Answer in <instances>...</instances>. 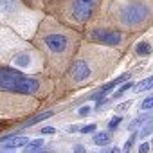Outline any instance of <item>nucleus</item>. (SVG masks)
<instances>
[{"label": "nucleus", "instance_id": "1", "mask_svg": "<svg viewBox=\"0 0 153 153\" xmlns=\"http://www.w3.org/2000/svg\"><path fill=\"white\" fill-rule=\"evenodd\" d=\"M0 88L18 92V94H36L40 83L33 78H25L13 68H2L0 70Z\"/></svg>", "mask_w": 153, "mask_h": 153}, {"label": "nucleus", "instance_id": "2", "mask_svg": "<svg viewBox=\"0 0 153 153\" xmlns=\"http://www.w3.org/2000/svg\"><path fill=\"white\" fill-rule=\"evenodd\" d=\"M148 16V7L140 2H131L121 11V22L126 25H135L144 22Z\"/></svg>", "mask_w": 153, "mask_h": 153}, {"label": "nucleus", "instance_id": "3", "mask_svg": "<svg viewBox=\"0 0 153 153\" xmlns=\"http://www.w3.org/2000/svg\"><path fill=\"white\" fill-rule=\"evenodd\" d=\"M96 0H74L72 4V16L78 22H87L92 15Z\"/></svg>", "mask_w": 153, "mask_h": 153}, {"label": "nucleus", "instance_id": "4", "mask_svg": "<svg viewBox=\"0 0 153 153\" xmlns=\"http://www.w3.org/2000/svg\"><path fill=\"white\" fill-rule=\"evenodd\" d=\"M90 38L105 43V45H119L121 43V34L117 31H105V29H96L90 33Z\"/></svg>", "mask_w": 153, "mask_h": 153}, {"label": "nucleus", "instance_id": "5", "mask_svg": "<svg viewBox=\"0 0 153 153\" xmlns=\"http://www.w3.org/2000/svg\"><path fill=\"white\" fill-rule=\"evenodd\" d=\"M70 74H72V78H74L76 81H85V79L90 78V68H88V65H87L83 59H79V61H76V63L72 65Z\"/></svg>", "mask_w": 153, "mask_h": 153}, {"label": "nucleus", "instance_id": "6", "mask_svg": "<svg viewBox=\"0 0 153 153\" xmlns=\"http://www.w3.org/2000/svg\"><path fill=\"white\" fill-rule=\"evenodd\" d=\"M45 45L54 52H61V51L67 49L68 40L65 36H61V34H51V36H45Z\"/></svg>", "mask_w": 153, "mask_h": 153}, {"label": "nucleus", "instance_id": "7", "mask_svg": "<svg viewBox=\"0 0 153 153\" xmlns=\"http://www.w3.org/2000/svg\"><path fill=\"white\" fill-rule=\"evenodd\" d=\"M0 142H4V144H6L4 148H7V149H15V148H22V146H25L29 140H27V137L9 135V137H0Z\"/></svg>", "mask_w": 153, "mask_h": 153}, {"label": "nucleus", "instance_id": "8", "mask_svg": "<svg viewBox=\"0 0 153 153\" xmlns=\"http://www.w3.org/2000/svg\"><path fill=\"white\" fill-rule=\"evenodd\" d=\"M128 79H130V74H123V76H119L117 79H114V81H110L108 85H105L97 94H94V99H101V97H103V96H106V94L115 87V85H119V83H123V81H128Z\"/></svg>", "mask_w": 153, "mask_h": 153}, {"label": "nucleus", "instance_id": "9", "mask_svg": "<svg viewBox=\"0 0 153 153\" xmlns=\"http://www.w3.org/2000/svg\"><path fill=\"white\" fill-rule=\"evenodd\" d=\"M18 9L16 0H0V13H15Z\"/></svg>", "mask_w": 153, "mask_h": 153}, {"label": "nucleus", "instance_id": "10", "mask_svg": "<svg viewBox=\"0 0 153 153\" xmlns=\"http://www.w3.org/2000/svg\"><path fill=\"white\" fill-rule=\"evenodd\" d=\"M149 88H153V76H151V78L142 79V81H139V83L133 87V92H135V94H140V92H146V90H149Z\"/></svg>", "mask_w": 153, "mask_h": 153}, {"label": "nucleus", "instance_id": "11", "mask_svg": "<svg viewBox=\"0 0 153 153\" xmlns=\"http://www.w3.org/2000/svg\"><path fill=\"white\" fill-rule=\"evenodd\" d=\"M49 117H52V110H47V112H43V114H38L36 117H33V119L25 121V123H24V126H31V124L42 123V121H45V119H49Z\"/></svg>", "mask_w": 153, "mask_h": 153}, {"label": "nucleus", "instance_id": "12", "mask_svg": "<svg viewBox=\"0 0 153 153\" xmlns=\"http://www.w3.org/2000/svg\"><path fill=\"white\" fill-rule=\"evenodd\" d=\"M42 146H43V140H42V139H36V140L27 142L24 151H25V153H36V151H40V149H42Z\"/></svg>", "mask_w": 153, "mask_h": 153}, {"label": "nucleus", "instance_id": "13", "mask_svg": "<svg viewBox=\"0 0 153 153\" xmlns=\"http://www.w3.org/2000/svg\"><path fill=\"white\" fill-rule=\"evenodd\" d=\"M15 65H16V67H22V68L29 67V65H31V56H29V54H25V52L18 54V56L15 58Z\"/></svg>", "mask_w": 153, "mask_h": 153}, {"label": "nucleus", "instance_id": "14", "mask_svg": "<svg viewBox=\"0 0 153 153\" xmlns=\"http://www.w3.org/2000/svg\"><path fill=\"white\" fill-rule=\"evenodd\" d=\"M108 140H110V133L108 131H97L94 135V142L97 146H105V144H108Z\"/></svg>", "mask_w": 153, "mask_h": 153}, {"label": "nucleus", "instance_id": "15", "mask_svg": "<svg viewBox=\"0 0 153 153\" xmlns=\"http://www.w3.org/2000/svg\"><path fill=\"white\" fill-rule=\"evenodd\" d=\"M135 52H137L139 56H148V54H151V45H148V43L140 42V43H137Z\"/></svg>", "mask_w": 153, "mask_h": 153}, {"label": "nucleus", "instance_id": "16", "mask_svg": "<svg viewBox=\"0 0 153 153\" xmlns=\"http://www.w3.org/2000/svg\"><path fill=\"white\" fill-rule=\"evenodd\" d=\"M151 131H153V123L148 119V121H146V124H144V128L140 130V133H139V135H140V137H148Z\"/></svg>", "mask_w": 153, "mask_h": 153}, {"label": "nucleus", "instance_id": "17", "mask_svg": "<svg viewBox=\"0 0 153 153\" xmlns=\"http://www.w3.org/2000/svg\"><path fill=\"white\" fill-rule=\"evenodd\" d=\"M148 119H149L148 115H140L139 119H135V121H131V123H130V130H135V128H137L139 124H142V123H146Z\"/></svg>", "mask_w": 153, "mask_h": 153}, {"label": "nucleus", "instance_id": "18", "mask_svg": "<svg viewBox=\"0 0 153 153\" xmlns=\"http://www.w3.org/2000/svg\"><path fill=\"white\" fill-rule=\"evenodd\" d=\"M140 108H142V110H149V108H153V96H149V97H146V99L142 101V105H140Z\"/></svg>", "mask_w": 153, "mask_h": 153}, {"label": "nucleus", "instance_id": "19", "mask_svg": "<svg viewBox=\"0 0 153 153\" xmlns=\"http://www.w3.org/2000/svg\"><path fill=\"white\" fill-rule=\"evenodd\" d=\"M130 88H131V83H126V85H123V87H121V88L114 94V96H115V97H121V96H123L126 90H130Z\"/></svg>", "mask_w": 153, "mask_h": 153}, {"label": "nucleus", "instance_id": "20", "mask_svg": "<svg viewBox=\"0 0 153 153\" xmlns=\"http://www.w3.org/2000/svg\"><path fill=\"white\" fill-rule=\"evenodd\" d=\"M96 124H87V126H83L81 128V133H90V131H96Z\"/></svg>", "mask_w": 153, "mask_h": 153}, {"label": "nucleus", "instance_id": "21", "mask_svg": "<svg viewBox=\"0 0 153 153\" xmlns=\"http://www.w3.org/2000/svg\"><path fill=\"white\" fill-rule=\"evenodd\" d=\"M121 119H123V117H114V119L110 121V124H108V128H110V130H114V128H115V126H117V124L121 123Z\"/></svg>", "mask_w": 153, "mask_h": 153}, {"label": "nucleus", "instance_id": "22", "mask_svg": "<svg viewBox=\"0 0 153 153\" xmlns=\"http://www.w3.org/2000/svg\"><path fill=\"white\" fill-rule=\"evenodd\" d=\"M88 114H90V106H81L79 108V117H85Z\"/></svg>", "mask_w": 153, "mask_h": 153}, {"label": "nucleus", "instance_id": "23", "mask_svg": "<svg viewBox=\"0 0 153 153\" xmlns=\"http://www.w3.org/2000/svg\"><path fill=\"white\" fill-rule=\"evenodd\" d=\"M42 133H43V135H52V133H56V130H54L52 126H45V128L42 130Z\"/></svg>", "mask_w": 153, "mask_h": 153}, {"label": "nucleus", "instance_id": "24", "mask_svg": "<svg viewBox=\"0 0 153 153\" xmlns=\"http://www.w3.org/2000/svg\"><path fill=\"white\" fill-rule=\"evenodd\" d=\"M148 151H149V144L148 142H142L139 146V153H148Z\"/></svg>", "mask_w": 153, "mask_h": 153}, {"label": "nucleus", "instance_id": "25", "mask_svg": "<svg viewBox=\"0 0 153 153\" xmlns=\"http://www.w3.org/2000/svg\"><path fill=\"white\" fill-rule=\"evenodd\" d=\"M133 140H135V135H133V137L126 142V146H124V153H128V151H130V146H131V142H133Z\"/></svg>", "mask_w": 153, "mask_h": 153}, {"label": "nucleus", "instance_id": "26", "mask_svg": "<svg viewBox=\"0 0 153 153\" xmlns=\"http://www.w3.org/2000/svg\"><path fill=\"white\" fill-rule=\"evenodd\" d=\"M72 153H85V146H81V144H79V146H76Z\"/></svg>", "mask_w": 153, "mask_h": 153}, {"label": "nucleus", "instance_id": "27", "mask_svg": "<svg viewBox=\"0 0 153 153\" xmlns=\"http://www.w3.org/2000/svg\"><path fill=\"white\" fill-rule=\"evenodd\" d=\"M128 106H130V105H128V103H126V105H119V106H117V110H119V112H121V110H126V108H128Z\"/></svg>", "mask_w": 153, "mask_h": 153}, {"label": "nucleus", "instance_id": "28", "mask_svg": "<svg viewBox=\"0 0 153 153\" xmlns=\"http://www.w3.org/2000/svg\"><path fill=\"white\" fill-rule=\"evenodd\" d=\"M110 153H121V149H119V148H114V149H112Z\"/></svg>", "mask_w": 153, "mask_h": 153}, {"label": "nucleus", "instance_id": "29", "mask_svg": "<svg viewBox=\"0 0 153 153\" xmlns=\"http://www.w3.org/2000/svg\"><path fill=\"white\" fill-rule=\"evenodd\" d=\"M38 153H45V151H38Z\"/></svg>", "mask_w": 153, "mask_h": 153}, {"label": "nucleus", "instance_id": "30", "mask_svg": "<svg viewBox=\"0 0 153 153\" xmlns=\"http://www.w3.org/2000/svg\"><path fill=\"white\" fill-rule=\"evenodd\" d=\"M151 146H153V142H151Z\"/></svg>", "mask_w": 153, "mask_h": 153}]
</instances>
